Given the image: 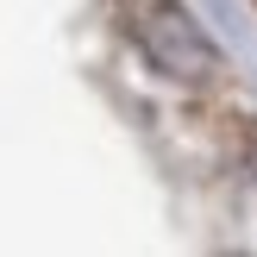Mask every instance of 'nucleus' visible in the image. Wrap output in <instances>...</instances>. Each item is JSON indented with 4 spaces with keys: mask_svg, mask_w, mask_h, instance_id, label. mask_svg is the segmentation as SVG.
I'll list each match as a JSON object with an SVG mask.
<instances>
[{
    "mask_svg": "<svg viewBox=\"0 0 257 257\" xmlns=\"http://www.w3.org/2000/svg\"><path fill=\"white\" fill-rule=\"evenodd\" d=\"M125 19H132L138 50H145L170 82L201 88V82H213V75L226 69V63H220V44L201 32V19H195L188 0H125Z\"/></svg>",
    "mask_w": 257,
    "mask_h": 257,
    "instance_id": "1",
    "label": "nucleus"
}]
</instances>
